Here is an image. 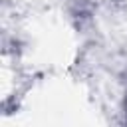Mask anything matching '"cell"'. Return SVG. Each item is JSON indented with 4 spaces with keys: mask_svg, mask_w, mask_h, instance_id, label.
<instances>
[]
</instances>
